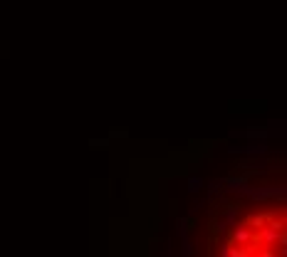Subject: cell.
I'll use <instances>...</instances> for the list:
<instances>
[{"instance_id": "1", "label": "cell", "mask_w": 287, "mask_h": 257, "mask_svg": "<svg viewBox=\"0 0 287 257\" xmlns=\"http://www.w3.org/2000/svg\"><path fill=\"white\" fill-rule=\"evenodd\" d=\"M223 257H287V203L245 215L230 230Z\"/></svg>"}]
</instances>
